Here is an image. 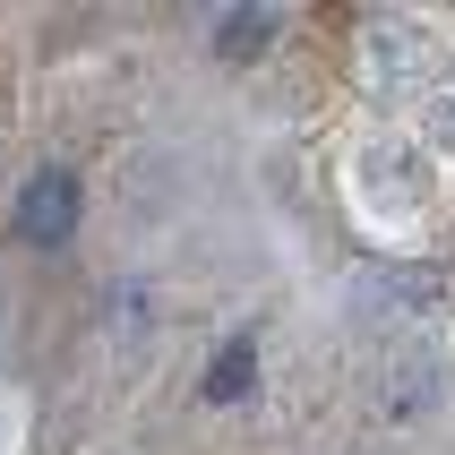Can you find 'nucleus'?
Instances as JSON below:
<instances>
[{
    "mask_svg": "<svg viewBox=\"0 0 455 455\" xmlns=\"http://www.w3.org/2000/svg\"><path fill=\"white\" fill-rule=\"evenodd\" d=\"M258 387V344L250 335H232L224 353H215V370H206V404H241Z\"/></svg>",
    "mask_w": 455,
    "mask_h": 455,
    "instance_id": "3",
    "label": "nucleus"
},
{
    "mask_svg": "<svg viewBox=\"0 0 455 455\" xmlns=\"http://www.w3.org/2000/svg\"><path fill=\"white\" fill-rule=\"evenodd\" d=\"M9 224H18V241H35V250H60L77 232V172L69 164H44V172L18 189V215H9Z\"/></svg>",
    "mask_w": 455,
    "mask_h": 455,
    "instance_id": "1",
    "label": "nucleus"
},
{
    "mask_svg": "<svg viewBox=\"0 0 455 455\" xmlns=\"http://www.w3.org/2000/svg\"><path fill=\"white\" fill-rule=\"evenodd\" d=\"M430 129H438V138H455V95L438 103V121H430Z\"/></svg>",
    "mask_w": 455,
    "mask_h": 455,
    "instance_id": "4",
    "label": "nucleus"
},
{
    "mask_svg": "<svg viewBox=\"0 0 455 455\" xmlns=\"http://www.w3.org/2000/svg\"><path fill=\"white\" fill-rule=\"evenodd\" d=\"M275 9H224L215 18V60H258V52L275 44Z\"/></svg>",
    "mask_w": 455,
    "mask_h": 455,
    "instance_id": "2",
    "label": "nucleus"
}]
</instances>
